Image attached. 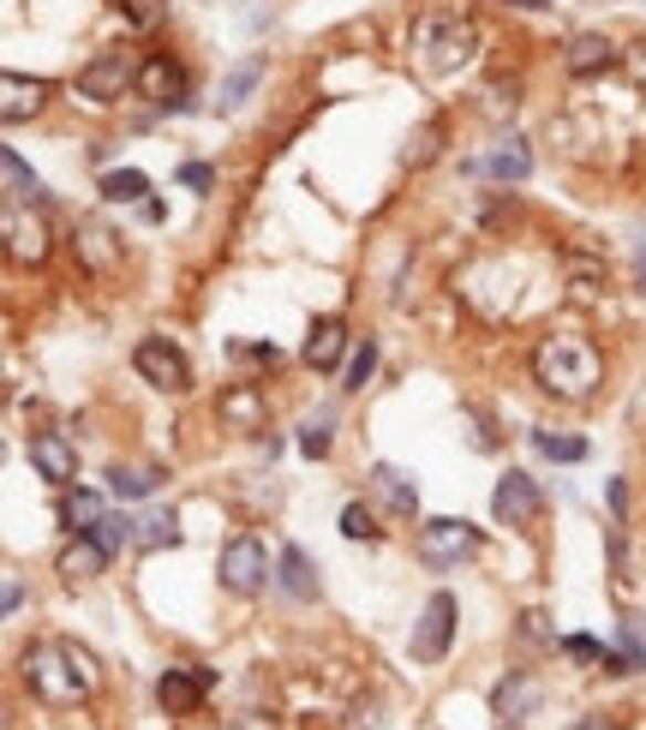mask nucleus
Instances as JSON below:
<instances>
[{"label": "nucleus", "mask_w": 646, "mask_h": 730, "mask_svg": "<svg viewBox=\"0 0 646 730\" xmlns=\"http://www.w3.org/2000/svg\"><path fill=\"white\" fill-rule=\"evenodd\" d=\"M533 377L551 389L556 401H586L598 384V354L575 335H551V342H539L533 354Z\"/></svg>", "instance_id": "nucleus-1"}, {"label": "nucleus", "mask_w": 646, "mask_h": 730, "mask_svg": "<svg viewBox=\"0 0 646 730\" xmlns=\"http://www.w3.org/2000/svg\"><path fill=\"white\" fill-rule=\"evenodd\" d=\"M24 677H31V689L42 700H79L96 689V665L91 653L66 647V640H42V647L24 653Z\"/></svg>", "instance_id": "nucleus-2"}, {"label": "nucleus", "mask_w": 646, "mask_h": 730, "mask_svg": "<svg viewBox=\"0 0 646 730\" xmlns=\"http://www.w3.org/2000/svg\"><path fill=\"white\" fill-rule=\"evenodd\" d=\"M132 365H138V377L150 389H168V396H180L186 384H192V365H186V354L168 342V335H144L138 354H132Z\"/></svg>", "instance_id": "nucleus-3"}, {"label": "nucleus", "mask_w": 646, "mask_h": 730, "mask_svg": "<svg viewBox=\"0 0 646 730\" xmlns=\"http://www.w3.org/2000/svg\"><path fill=\"white\" fill-rule=\"evenodd\" d=\"M449 640H455V598L449 593H431L425 598V611H419V623H414V659L419 665H437L449 653Z\"/></svg>", "instance_id": "nucleus-4"}, {"label": "nucleus", "mask_w": 646, "mask_h": 730, "mask_svg": "<svg viewBox=\"0 0 646 730\" xmlns=\"http://www.w3.org/2000/svg\"><path fill=\"white\" fill-rule=\"evenodd\" d=\"M539 509H545V498H539L533 473L509 467V473L497 479V491H491V515L503 521V528H533V521H539Z\"/></svg>", "instance_id": "nucleus-5"}, {"label": "nucleus", "mask_w": 646, "mask_h": 730, "mask_svg": "<svg viewBox=\"0 0 646 730\" xmlns=\"http://www.w3.org/2000/svg\"><path fill=\"white\" fill-rule=\"evenodd\" d=\"M473 551H479V528H467V521H455V515H437L419 528V557L437 563V569L473 557Z\"/></svg>", "instance_id": "nucleus-6"}, {"label": "nucleus", "mask_w": 646, "mask_h": 730, "mask_svg": "<svg viewBox=\"0 0 646 730\" xmlns=\"http://www.w3.org/2000/svg\"><path fill=\"white\" fill-rule=\"evenodd\" d=\"M419 49H425V61H431L437 72H449V66H461L467 54H473V31H467L461 19H425L419 24Z\"/></svg>", "instance_id": "nucleus-7"}, {"label": "nucleus", "mask_w": 646, "mask_h": 730, "mask_svg": "<svg viewBox=\"0 0 646 730\" xmlns=\"http://www.w3.org/2000/svg\"><path fill=\"white\" fill-rule=\"evenodd\" d=\"M263 575H270V557H263V545H258L252 533L233 539V545L222 551V587H228V593L252 598V593L263 587Z\"/></svg>", "instance_id": "nucleus-8"}, {"label": "nucleus", "mask_w": 646, "mask_h": 730, "mask_svg": "<svg viewBox=\"0 0 646 730\" xmlns=\"http://www.w3.org/2000/svg\"><path fill=\"white\" fill-rule=\"evenodd\" d=\"M216 682V670H204V665H174V670H162V682H156V700L180 719V712H192L204 689Z\"/></svg>", "instance_id": "nucleus-9"}, {"label": "nucleus", "mask_w": 646, "mask_h": 730, "mask_svg": "<svg viewBox=\"0 0 646 730\" xmlns=\"http://www.w3.org/2000/svg\"><path fill=\"white\" fill-rule=\"evenodd\" d=\"M126 84H138V72L126 66V54H121V49L102 54L96 66H84V72H79V96H91V102H114V96H126Z\"/></svg>", "instance_id": "nucleus-10"}, {"label": "nucleus", "mask_w": 646, "mask_h": 730, "mask_svg": "<svg viewBox=\"0 0 646 730\" xmlns=\"http://www.w3.org/2000/svg\"><path fill=\"white\" fill-rule=\"evenodd\" d=\"M31 467L42 479H54V486H66V479L79 473V449H72L61 431H37L31 437Z\"/></svg>", "instance_id": "nucleus-11"}, {"label": "nucleus", "mask_w": 646, "mask_h": 730, "mask_svg": "<svg viewBox=\"0 0 646 730\" xmlns=\"http://www.w3.org/2000/svg\"><path fill=\"white\" fill-rule=\"evenodd\" d=\"M138 96H150L156 108H180V66L168 61V54H156V61L138 66V84H132Z\"/></svg>", "instance_id": "nucleus-12"}, {"label": "nucleus", "mask_w": 646, "mask_h": 730, "mask_svg": "<svg viewBox=\"0 0 646 730\" xmlns=\"http://www.w3.org/2000/svg\"><path fill=\"white\" fill-rule=\"evenodd\" d=\"M533 707H539V682H533V677H503V682L491 689V712H497L503 724L527 719Z\"/></svg>", "instance_id": "nucleus-13"}, {"label": "nucleus", "mask_w": 646, "mask_h": 730, "mask_svg": "<svg viewBox=\"0 0 646 730\" xmlns=\"http://www.w3.org/2000/svg\"><path fill=\"white\" fill-rule=\"evenodd\" d=\"M342 342H347L342 317H317V324H312V335H305V365H317V372H330V365L342 359Z\"/></svg>", "instance_id": "nucleus-14"}, {"label": "nucleus", "mask_w": 646, "mask_h": 730, "mask_svg": "<svg viewBox=\"0 0 646 730\" xmlns=\"http://www.w3.org/2000/svg\"><path fill=\"white\" fill-rule=\"evenodd\" d=\"M37 108H42V84L7 72V79H0V114H7V121H31Z\"/></svg>", "instance_id": "nucleus-15"}, {"label": "nucleus", "mask_w": 646, "mask_h": 730, "mask_svg": "<svg viewBox=\"0 0 646 730\" xmlns=\"http://www.w3.org/2000/svg\"><path fill=\"white\" fill-rule=\"evenodd\" d=\"M258 79H263V54H246V61H240V66H233L228 79H222V91H216V108H222V114H233L246 96L258 91Z\"/></svg>", "instance_id": "nucleus-16"}, {"label": "nucleus", "mask_w": 646, "mask_h": 730, "mask_svg": "<svg viewBox=\"0 0 646 730\" xmlns=\"http://www.w3.org/2000/svg\"><path fill=\"white\" fill-rule=\"evenodd\" d=\"M102 563H108V551H102L91 533L72 539V545L61 551V575H66V581H96V575H102Z\"/></svg>", "instance_id": "nucleus-17"}, {"label": "nucleus", "mask_w": 646, "mask_h": 730, "mask_svg": "<svg viewBox=\"0 0 646 730\" xmlns=\"http://www.w3.org/2000/svg\"><path fill=\"white\" fill-rule=\"evenodd\" d=\"M275 569H282V593L288 598H317V575H312V563H305L300 545H282Z\"/></svg>", "instance_id": "nucleus-18"}, {"label": "nucleus", "mask_w": 646, "mask_h": 730, "mask_svg": "<svg viewBox=\"0 0 646 730\" xmlns=\"http://www.w3.org/2000/svg\"><path fill=\"white\" fill-rule=\"evenodd\" d=\"M72 240H79V258L91 270H114V258H121V246H114V233L102 228V222H79V233H72Z\"/></svg>", "instance_id": "nucleus-19"}, {"label": "nucleus", "mask_w": 646, "mask_h": 730, "mask_svg": "<svg viewBox=\"0 0 646 730\" xmlns=\"http://www.w3.org/2000/svg\"><path fill=\"white\" fill-rule=\"evenodd\" d=\"M102 198L108 204H144L150 198V180H144L138 168H108L102 174Z\"/></svg>", "instance_id": "nucleus-20"}, {"label": "nucleus", "mask_w": 646, "mask_h": 730, "mask_svg": "<svg viewBox=\"0 0 646 730\" xmlns=\"http://www.w3.org/2000/svg\"><path fill=\"white\" fill-rule=\"evenodd\" d=\"M485 168H491L497 180H527V174H533V156H527L521 138H503V144L491 150V163H485Z\"/></svg>", "instance_id": "nucleus-21"}, {"label": "nucleus", "mask_w": 646, "mask_h": 730, "mask_svg": "<svg viewBox=\"0 0 646 730\" xmlns=\"http://www.w3.org/2000/svg\"><path fill=\"white\" fill-rule=\"evenodd\" d=\"M611 61H616V42H605V36H575L569 42V72H598Z\"/></svg>", "instance_id": "nucleus-22"}, {"label": "nucleus", "mask_w": 646, "mask_h": 730, "mask_svg": "<svg viewBox=\"0 0 646 730\" xmlns=\"http://www.w3.org/2000/svg\"><path fill=\"white\" fill-rule=\"evenodd\" d=\"M0 168H7V192H12V204H42V180H37L31 168H24L19 150L0 156Z\"/></svg>", "instance_id": "nucleus-23"}, {"label": "nucleus", "mask_w": 646, "mask_h": 730, "mask_svg": "<svg viewBox=\"0 0 646 730\" xmlns=\"http://www.w3.org/2000/svg\"><path fill=\"white\" fill-rule=\"evenodd\" d=\"M108 491L114 498H150L156 473H144V467H108Z\"/></svg>", "instance_id": "nucleus-24"}, {"label": "nucleus", "mask_w": 646, "mask_h": 730, "mask_svg": "<svg viewBox=\"0 0 646 730\" xmlns=\"http://www.w3.org/2000/svg\"><path fill=\"white\" fill-rule=\"evenodd\" d=\"M91 539H96V545L114 557V551H121L126 539H138V521H132V515H102L96 528H91Z\"/></svg>", "instance_id": "nucleus-25"}, {"label": "nucleus", "mask_w": 646, "mask_h": 730, "mask_svg": "<svg viewBox=\"0 0 646 730\" xmlns=\"http://www.w3.org/2000/svg\"><path fill=\"white\" fill-rule=\"evenodd\" d=\"M372 479H377V491H384V498L402 509V515H414V486H407V473H395V467H372Z\"/></svg>", "instance_id": "nucleus-26"}, {"label": "nucleus", "mask_w": 646, "mask_h": 730, "mask_svg": "<svg viewBox=\"0 0 646 730\" xmlns=\"http://www.w3.org/2000/svg\"><path fill=\"white\" fill-rule=\"evenodd\" d=\"M533 444H539V456H545V461H586V444H581V437H563V431H533Z\"/></svg>", "instance_id": "nucleus-27"}, {"label": "nucleus", "mask_w": 646, "mask_h": 730, "mask_svg": "<svg viewBox=\"0 0 646 730\" xmlns=\"http://www.w3.org/2000/svg\"><path fill=\"white\" fill-rule=\"evenodd\" d=\"M180 539V521L168 515V509H156V515L138 521V545H174Z\"/></svg>", "instance_id": "nucleus-28"}, {"label": "nucleus", "mask_w": 646, "mask_h": 730, "mask_svg": "<svg viewBox=\"0 0 646 730\" xmlns=\"http://www.w3.org/2000/svg\"><path fill=\"white\" fill-rule=\"evenodd\" d=\"M7 240H12V258H24V264H37V258H42V233H37V222L24 228L19 216H7Z\"/></svg>", "instance_id": "nucleus-29"}, {"label": "nucleus", "mask_w": 646, "mask_h": 730, "mask_svg": "<svg viewBox=\"0 0 646 730\" xmlns=\"http://www.w3.org/2000/svg\"><path fill=\"white\" fill-rule=\"evenodd\" d=\"M372 372H377V342L365 335V342L354 347V359H347V389H365V384H372Z\"/></svg>", "instance_id": "nucleus-30"}, {"label": "nucleus", "mask_w": 646, "mask_h": 730, "mask_svg": "<svg viewBox=\"0 0 646 730\" xmlns=\"http://www.w3.org/2000/svg\"><path fill=\"white\" fill-rule=\"evenodd\" d=\"M61 515L72 521V528H84V533H91V528H96V521H102V498H91V491H72V498H66V509H61Z\"/></svg>", "instance_id": "nucleus-31"}, {"label": "nucleus", "mask_w": 646, "mask_h": 730, "mask_svg": "<svg viewBox=\"0 0 646 730\" xmlns=\"http://www.w3.org/2000/svg\"><path fill=\"white\" fill-rule=\"evenodd\" d=\"M121 19L132 31H156L162 24V0H121Z\"/></svg>", "instance_id": "nucleus-32"}, {"label": "nucleus", "mask_w": 646, "mask_h": 730, "mask_svg": "<svg viewBox=\"0 0 646 730\" xmlns=\"http://www.w3.org/2000/svg\"><path fill=\"white\" fill-rule=\"evenodd\" d=\"M342 533H347V539H377L372 509H365V503H347V509H342Z\"/></svg>", "instance_id": "nucleus-33"}, {"label": "nucleus", "mask_w": 646, "mask_h": 730, "mask_svg": "<svg viewBox=\"0 0 646 730\" xmlns=\"http://www.w3.org/2000/svg\"><path fill=\"white\" fill-rule=\"evenodd\" d=\"M222 414L240 419V426H258V396H252V389H233V396L222 401Z\"/></svg>", "instance_id": "nucleus-34"}, {"label": "nucleus", "mask_w": 646, "mask_h": 730, "mask_svg": "<svg viewBox=\"0 0 646 730\" xmlns=\"http://www.w3.org/2000/svg\"><path fill=\"white\" fill-rule=\"evenodd\" d=\"M437 138H444V133H437V121H431V126H419L414 144H407V163H431V156H437Z\"/></svg>", "instance_id": "nucleus-35"}, {"label": "nucleus", "mask_w": 646, "mask_h": 730, "mask_svg": "<svg viewBox=\"0 0 646 730\" xmlns=\"http://www.w3.org/2000/svg\"><path fill=\"white\" fill-rule=\"evenodd\" d=\"M300 456H312V461L330 456V426H305L300 431Z\"/></svg>", "instance_id": "nucleus-36"}, {"label": "nucleus", "mask_w": 646, "mask_h": 730, "mask_svg": "<svg viewBox=\"0 0 646 730\" xmlns=\"http://www.w3.org/2000/svg\"><path fill=\"white\" fill-rule=\"evenodd\" d=\"M563 653H569V659H605V647H598V640H586V635H569Z\"/></svg>", "instance_id": "nucleus-37"}, {"label": "nucleus", "mask_w": 646, "mask_h": 730, "mask_svg": "<svg viewBox=\"0 0 646 730\" xmlns=\"http://www.w3.org/2000/svg\"><path fill=\"white\" fill-rule=\"evenodd\" d=\"M180 180L192 186V192H204V186H210V168H204V163H186V168H180Z\"/></svg>", "instance_id": "nucleus-38"}, {"label": "nucleus", "mask_w": 646, "mask_h": 730, "mask_svg": "<svg viewBox=\"0 0 646 730\" xmlns=\"http://www.w3.org/2000/svg\"><path fill=\"white\" fill-rule=\"evenodd\" d=\"M222 730H275V719H263V712H246V719H233Z\"/></svg>", "instance_id": "nucleus-39"}, {"label": "nucleus", "mask_w": 646, "mask_h": 730, "mask_svg": "<svg viewBox=\"0 0 646 730\" xmlns=\"http://www.w3.org/2000/svg\"><path fill=\"white\" fill-rule=\"evenodd\" d=\"M521 623H527V635H533V640H551V629H545V617H539V611H527Z\"/></svg>", "instance_id": "nucleus-40"}, {"label": "nucleus", "mask_w": 646, "mask_h": 730, "mask_svg": "<svg viewBox=\"0 0 646 730\" xmlns=\"http://www.w3.org/2000/svg\"><path fill=\"white\" fill-rule=\"evenodd\" d=\"M581 730H611V724H605V719H586V724H581Z\"/></svg>", "instance_id": "nucleus-41"}, {"label": "nucleus", "mask_w": 646, "mask_h": 730, "mask_svg": "<svg viewBox=\"0 0 646 730\" xmlns=\"http://www.w3.org/2000/svg\"><path fill=\"white\" fill-rule=\"evenodd\" d=\"M515 7H527V12H539V7H545V0H515Z\"/></svg>", "instance_id": "nucleus-42"}, {"label": "nucleus", "mask_w": 646, "mask_h": 730, "mask_svg": "<svg viewBox=\"0 0 646 730\" xmlns=\"http://www.w3.org/2000/svg\"><path fill=\"white\" fill-rule=\"evenodd\" d=\"M640 288H646V270H640Z\"/></svg>", "instance_id": "nucleus-43"}]
</instances>
